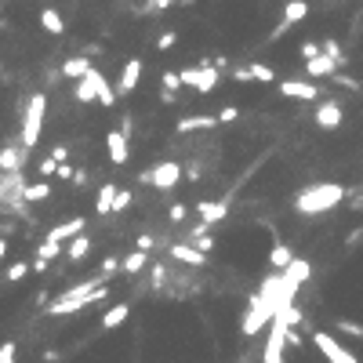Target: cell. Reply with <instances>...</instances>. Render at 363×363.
I'll use <instances>...</instances> for the list:
<instances>
[{
	"label": "cell",
	"instance_id": "cell-42",
	"mask_svg": "<svg viewBox=\"0 0 363 363\" xmlns=\"http://www.w3.org/2000/svg\"><path fill=\"white\" fill-rule=\"evenodd\" d=\"M186 214H189V207H186V204H171V207H167V218H171L175 226H178V222H186Z\"/></svg>",
	"mask_w": 363,
	"mask_h": 363
},
{
	"label": "cell",
	"instance_id": "cell-4",
	"mask_svg": "<svg viewBox=\"0 0 363 363\" xmlns=\"http://www.w3.org/2000/svg\"><path fill=\"white\" fill-rule=\"evenodd\" d=\"M182 178H186V167H182L178 160H160L157 167H149V171H142V175H138V182H146V186L160 189V192L175 189Z\"/></svg>",
	"mask_w": 363,
	"mask_h": 363
},
{
	"label": "cell",
	"instance_id": "cell-45",
	"mask_svg": "<svg viewBox=\"0 0 363 363\" xmlns=\"http://www.w3.org/2000/svg\"><path fill=\"white\" fill-rule=\"evenodd\" d=\"M232 120H240V109H236V106L218 109V124H232Z\"/></svg>",
	"mask_w": 363,
	"mask_h": 363
},
{
	"label": "cell",
	"instance_id": "cell-43",
	"mask_svg": "<svg viewBox=\"0 0 363 363\" xmlns=\"http://www.w3.org/2000/svg\"><path fill=\"white\" fill-rule=\"evenodd\" d=\"M175 44H178V33H175V30H167V33H160V41H157V47H160V51H171Z\"/></svg>",
	"mask_w": 363,
	"mask_h": 363
},
{
	"label": "cell",
	"instance_id": "cell-5",
	"mask_svg": "<svg viewBox=\"0 0 363 363\" xmlns=\"http://www.w3.org/2000/svg\"><path fill=\"white\" fill-rule=\"evenodd\" d=\"M218 80H222V69H214V66H211V58H200L197 66L182 69V87H192V91H200V95L214 91Z\"/></svg>",
	"mask_w": 363,
	"mask_h": 363
},
{
	"label": "cell",
	"instance_id": "cell-51",
	"mask_svg": "<svg viewBox=\"0 0 363 363\" xmlns=\"http://www.w3.org/2000/svg\"><path fill=\"white\" fill-rule=\"evenodd\" d=\"M171 4H178V0H149V11H167Z\"/></svg>",
	"mask_w": 363,
	"mask_h": 363
},
{
	"label": "cell",
	"instance_id": "cell-33",
	"mask_svg": "<svg viewBox=\"0 0 363 363\" xmlns=\"http://www.w3.org/2000/svg\"><path fill=\"white\" fill-rule=\"evenodd\" d=\"M320 47H323V55H331V58H338L342 66H345V55H342V44L334 41V36H327V41H320Z\"/></svg>",
	"mask_w": 363,
	"mask_h": 363
},
{
	"label": "cell",
	"instance_id": "cell-39",
	"mask_svg": "<svg viewBox=\"0 0 363 363\" xmlns=\"http://www.w3.org/2000/svg\"><path fill=\"white\" fill-rule=\"evenodd\" d=\"M331 80L338 87H345V91H360V80H356V76H349V73H334Z\"/></svg>",
	"mask_w": 363,
	"mask_h": 363
},
{
	"label": "cell",
	"instance_id": "cell-25",
	"mask_svg": "<svg viewBox=\"0 0 363 363\" xmlns=\"http://www.w3.org/2000/svg\"><path fill=\"white\" fill-rule=\"evenodd\" d=\"M120 265H124L120 272H127V276H138V272H142V269H149L153 262H149V251H138V248H135V251L120 262Z\"/></svg>",
	"mask_w": 363,
	"mask_h": 363
},
{
	"label": "cell",
	"instance_id": "cell-52",
	"mask_svg": "<svg viewBox=\"0 0 363 363\" xmlns=\"http://www.w3.org/2000/svg\"><path fill=\"white\" fill-rule=\"evenodd\" d=\"M120 131L131 138V131H135V124H131V116H120Z\"/></svg>",
	"mask_w": 363,
	"mask_h": 363
},
{
	"label": "cell",
	"instance_id": "cell-34",
	"mask_svg": "<svg viewBox=\"0 0 363 363\" xmlns=\"http://www.w3.org/2000/svg\"><path fill=\"white\" fill-rule=\"evenodd\" d=\"M149 276H153V287L160 291L164 280H167V265H164V262H153V265H149Z\"/></svg>",
	"mask_w": 363,
	"mask_h": 363
},
{
	"label": "cell",
	"instance_id": "cell-6",
	"mask_svg": "<svg viewBox=\"0 0 363 363\" xmlns=\"http://www.w3.org/2000/svg\"><path fill=\"white\" fill-rule=\"evenodd\" d=\"M269 323H272V305L265 302V294H262V291H254V294H251V302H248V309H243L240 331L251 338V334H258L262 327H269Z\"/></svg>",
	"mask_w": 363,
	"mask_h": 363
},
{
	"label": "cell",
	"instance_id": "cell-32",
	"mask_svg": "<svg viewBox=\"0 0 363 363\" xmlns=\"http://www.w3.org/2000/svg\"><path fill=\"white\" fill-rule=\"evenodd\" d=\"M98 102H102L106 109H113V106H116V87H113L109 80H102V87H98Z\"/></svg>",
	"mask_w": 363,
	"mask_h": 363
},
{
	"label": "cell",
	"instance_id": "cell-22",
	"mask_svg": "<svg viewBox=\"0 0 363 363\" xmlns=\"http://www.w3.org/2000/svg\"><path fill=\"white\" fill-rule=\"evenodd\" d=\"M87 254H91V236H87V232H80V236H73V240L66 243V258H69L73 265H80Z\"/></svg>",
	"mask_w": 363,
	"mask_h": 363
},
{
	"label": "cell",
	"instance_id": "cell-23",
	"mask_svg": "<svg viewBox=\"0 0 363 363\" xmlns=\"http://www.w3.org/2000/svg\"><path fill=\"white\" fill-rule=\"evenodd\" d=\"M62 73H66L69 80H84V76L91 73V58H84V55H69L66 62H62Z\"/></svg>",
	"mask_w": 363,
	"mask_h": 363
},
{
	"label": "cell",
	"instance_id": "cell-11",
	"mask_svg": "<svg viewBox=\"0 0 363 363\" xmlns=\"http://www.w3.org/2000/svg\"><path fill=\"white\" fill-rule=\"evenodd\" d=\"M167 254H171L175 262L189 265V269H204V265H207V254L197 251V248H192V243H186V240H182V243H171V248H167Z\"/></svg>",
	"mask_w": 363,
	"mask_h": 363
},
{
	"label": "cell",
	"instance_id": "cell-40",
	"mask_svg": "<svg viewBox=\"0 0 363 363\" xmlns=\"http://www.w3.org/2000/svg\"><path fill=\"white\" fill-rule=\"evenodd\" d=\"M33 265H25V262H15L8 269V283H19V280H25V272H30Z\"/></svg>",
	"mask_w": 363,
	"mask_h": 363
},
{
	"label": "cell",
	"instance_id": "cell-3",
	"mask_svg": "<svg viewBox=\"0 0 363 363\" xmlns=\"http://www.w3.org/2000/svg\"><path fill=\"white\" fill-rule=\"evenodd\" d=\"M44 116H47V95H44V91H36V95H30V102H25V120H22V135H19V142L30 153H33L36 142H41Z\"/></svg>",
	"mask_w": 363,
	"mask_h": 363
},
{
	"label": "cell",
	"instance_id": "cell-47",
	"mask_svg": "<svg viewBox=\"0 0 363 363\" xmlns=\"http://www.w3.org/2000/svg\"><path fill=\"white\" fill-rule=\"evenodd\" d=\"M0 363H15V342H4V345H0Z\"/></svg>",
	"mask_w": 363,
	"mask_h": 363
},
{
	"label": "cell",
	"instance_id": "cell-9",
	"mask_svg": "<svg viewBox=\"0 0 363 363\" xmlns=\"http://www.w3.org/2000/svg\"><path fill=\"white\" fill-rule=\"evenodd\" d=\"M106 149H109V160H113L116 167L131 160V138H127L120 127H113V131L106 135Z\"/></svg>",
	"mask_w": 363,
	"mask_h": 363
},
{
	"label": "cell",
	"instance_id": "cell-2",
	"mask_svg": "<svg viewBox=\"0 0 363 363\" xmlns=\"http://www.w3.org/2000/svg\"><path fill=\"white\" fill-rule=\"evenodd\" d=\"M345 197H349V189L338 186V182H316V186H305V189L294 197V211L316 218V214L334 211V207H338Z\"/></svg>",
	"mask_w": 363,
	"mask_h": 363
},
{
	"label": "cell",
	"instance_id": "cell-17",
	"mask_svg": "<svg viewBox=\"0 0 363 363\" xmlns=\"http://www.w3.org/2000/svg\"><path fill=\"white\" fill-rule=\"evenodd\" d=\"M25 157H30V149H25L22 142H19V146H4V149H0V171H4V175L22 171Z\"/></svg>",
	"mask_w": 363,
	"mask_h": 363
},
{
	"label": "cell",
	"instance_id": "cell-38",
	"mask_svg": "<svg viewBox=\"0 0 363 363\" xmlns=\"http://www.w3.org/2000/svg\"><path fill=\"white\" fill-rule=\"evenodd\" d=\"M160 84H164V91H182V73L167 69V73L160 76Z\"/></svg>",
	"mask_w": 363,
	"mask_h": 363
},
{
	"label": "cell",
	"instance_id": "cell-24",
	"mask_svg": "<svg viewBox=\"0 0 363 363\" xmlns=\"http://www.w3.org/2000/svg\"><path fill=\"white\" fill-rule=\"evenodd\" d=\"M294 262V251L287 248V243H272V251H269V265H272V272H283V269H287Z\"/></svg>",
	"mask_w": 363,
	"mask_h": 363
},
{
	"label": "cell",
	"instance_id": "cell-7",
	"mask_svg": "<svg viewBox=\"0 0 363 363\" xmlns=\"http://www.w3.org/2000/svg\"><path fill=\"white\" fill-rule=\"evenodd\" d=\"M313 345L323 353V360H327V363H356V356L349 353V349L334 338V334H327V331H313Z\"/></svg>",
	"mask_w": 363,
	"mask_h": 363
},
{
	"label": "cell",
	"instance_id": "cell-1",
	"mask_svg": "<svg viewBox=\"0 0 363 363\" xmlns=\"http://www.w3.org/2000/svg\"><path fill=\"white\" fill-rule=\"evenodd\" d=\"M109 291H106V280L102 276H91L84 283H73L69 291H62L55 302L47 305V313L51 316H69V313H80V309L87 305H95V302H106Z\"/></svg>",
	"mask_w": 363,
	"mask_h": 363
},
{
	"label": "cell",
	"instance_id": "cell-53",
	"mask_svg": "<svg viewBox=\"0 0 363 363\" xmlns=\"http://www.w3.org/2000/svg\"><path fill=\"white\" fill-rule=\"evenodd\" d=\"M360 240H363V229H353V232H349V240H345V243H349V248H356Z\"/></svg>",
	"mask_w": 363,
	"mask_h": 363
},
{
	"label": "cell",
	"instance_id": "cell-13",
	"mask_svg": "<svg viewBox=\"0 0 363 363\" xmlns=\"http://www.w3.org/2000/svg\"><path fill=\"white\" fill-rule=\"evenodd\" d=\"M84 229H87V218H80V214H73V218H69V222H58L55 229H47V232H44V236H47V240H58V243H69L73 236H80V232H84Z\"/></svg>",
	"mask_w": 363,
	"mask_h": 363
},
{
	"label": "cell",
	"instance_id": "cell-15",
	"mask_svg": "<svg viewBox=\"0 0 363 363\" xmlns=\"http://www.w3.org/2000/svg\"><path fill=\"white\" fill-rule=\"evenodd\" d=\"M313 120H316V127H323V131H334V127L342 124V106H338V102H334V98L320 102V106H316V116H313Z\"/></svg>",
	"mask_w": 363,
	"mask_h": 363
},
{
	"label": "cell",
	"instance_id": "cell-49",
	"mask_svg": "<svg viewBox=\"0 0 363 363\" xmlns=\"http://www.w3.org/2000/svg\"><path fill=\"white\" fill-rule=\"evenodd\" d=\"M157 248V236H149V232H142L138 236V251H153Z\"/></svg>",
	"mask_w": 363,
	"mask_h": 363
},
{
	"label": "cell",
	"instance_id": "cell-50",
	"mask_svg": "<svg viewBox=\"0 0 363 363\" xmlns=\"http://www.w3.org/2000/svg\"><path fill=\"white\" fill-rule=\"evenodd\" d=\"M345 200H349V207H353V211H363V192H360V189H356V192H349Z\"/></svg>",
	"mask_w": 363,
	"mask_h": 363
},
{
	"label": "cell",
	"instance_id": "cell-36",
	"mask_svg": "<svg viewBox=\"0 0 363 363\" xmlns=\"http://www.w3.org/2000/svg\"><path fill=\"white\" fill-rule=\"evenodd\" d=\"M120 262H124V258H106V262H102V269H98V276H102V280H109L113 272H120V269H124Z\"/></svg>",
	"mask_w": 363,
	"mask_h": 363
},
{
	"label": "cell",
	"instance_id": "cell-12",
	"mask_svg": "<svg viewBox=\"0 0 363 363\" xmlns=\"http://www.w3.org/2000/svg\"><path fill=\"white\" fill-rule=\"evenodd\" d=\"M280 95L283 98H298V102H316L320 98V87L313 80H283L280 84Z\"/></svg>",
	"mask_w": 363,
	"mask_h": 363
},
{
	"label": "cell",
	"instance_id": "cell-41",
	"mask_svg": "<svg viewBox=\"0 0 363 363\" xmlns=\"http://www.w3.org/2000/svg\"><path fill=\"white\" fill-rule=\"evenodd\" d=\"M229 76H232L236 84H251V80H254V76H251V66H232Z\"/></svg>",
	"mask_w": 363,
	"mask_h": 363
},
{
	"label": "cell",
	"instance_id": "cell-30",
	"mask_svg": "<svg viewBox=\"0 0 363 363\" xmlns=\"http://www.w3.org/2000/svg\"><path fill=\"white\" fill-rule=\"evenodd\" d=\"M51 197V186L47 182H25V189H22V200L25 204H41Z\"/></svg>",
	"mask_w": 363,
	"mask_h": 363
},
{
	"label": "cell",
	"instance_id": "cell-29",
	"mask_svg": "<svg viewBox=\"0 0 363 363\" xmlns=\"http://www.w3.org/2000/svg\"><path fill=\"white\" fill-rule=\"evenodd\" d=\"M116 192H120V189H116V186H113V182H106V186H102V189H98V200H95V211H98V214H113V204H116Z\"/></svg>",
	"mask_w": 363,
	"mask_h": 363
},
{
	"label": "cell",
	"instance_id": "cell-26",
	"mask_svg": "<svg viewBox=\"0 0 363 363\" xmlns=\"http://www.w3.org/2000/svg\"><path fill=\"white\" fill-rule=\"evenodd\" d=\"M127 316H131V305H127V302L113 305L109 313H102V331H116V327H120V323H124Z\"/></svg>",
	"mask_w": 363,
	"mask_h": 363
},
{
	"label": "cell",
	"instance_id": "cell-31",
	"mask_svg": "<svg viewBox=\"0 0 363 363\" xmlns=\"http://www.w3.org/2000/svg\"><path fill=\"white\" fill-rule=\"evenodd\" d=\"M251 76L258 84H272V80H276V73H272L269 66H262V62H251Z\"/></svg>",
	"mask_w": 363,
	"mask_h": 363
},
{
	"label": "cell",
	"instance_id": "cell-19",
	"mask_svg": "<svg viewBox=\"0 0 363 363\" xmlns=\"http://www.w3.org/2000/svg\"><path fill=\"white\" fill-rule=\"evenodd\" d=\"M142 58H131L124 66V73H120V80H116V95H131V91L138 87V80H142Z\"/></svg>",
	"mask_w": 363,
	"mask_h": 363
},
{
	"label": "cell",
	"instance_id": "cell-10",
	"mask_svg": "<svg viewBox=\"0 0 363 363\" xmlns=\"http://www.w3.org/2000/svg\"><path fill=\"white\" fill-rule=\"evenodd\" d=\"M192 211H197V218L204 226H218V222H226V214H229V204L226 200H200L197 207H192Z\"/></svg>",
	"mask_w": 363,
	"mask_h": 363
},
{
	"label": "cell",
	"instance_id": "cell-20",
	"mask_svg": "<svg viewBox=\"0 0 363 363\" xmlns=\"http://www.w3.org/2000/svg\"><path fill=\"white\" fill-rule=\"evenodd\" d=\"M58 254H66V243H58V240H47V236H44V243L36 248V262H33V269H36V272H44Z\"/></svg>",
	"mask_w": 363,
	"mask_h": 363
},
{
	"label": "cell",
	"instance_id": "cell-55",
	"mask_svg": "<svg viewBox=\"0 0 363 363\" xmlns=\"http://www.w3.org/2000/svg\"><path fill=\"white\" fill-rule=\"evenodd\" d=\"M178 4H182V8H192V4H197V0H178Z\"/></svg>",
	"mask_w": 363,
	"mask_h": 363
},
{
	"label": "cell",
	"instance_id": "cell-27",
	"mask_svg": "<svg viewBox=\"0 0 363 363\" xmlns=\"http://www.w3.org/2000/svg\"><path fill=\"white\" fill-rule=\"evenodd\" d=\"M41 25H44V33H51V36H62V33H66V19H62L55 8H44V11H41Z\"/></svg>",
	"mask_w": 363,
	"mask_h": 363
},
{
	"label": "cell",
	"instance_id": "cell-21",
	"mask_svg": "<svg viewBox=\"0 0 363 363\" xmlns=\"http://www.w3.org/2000/svg\"><path fill=\"white\" fill-rule=\"evenodd\" d=\"M186 243H192V248H197V251H211L214 248V240H211V226H204V222H197V226H192L189 232H186Z\"/></svg>",
	"mask_w": 363,
	"mask_h": 363
},
{
	"label": "cell",
	"instance_id": "cell-48",
	"mask_svg": "<svg viewBox=\"0 0 363 363\" xmlns=\"http://www.w3.org/2000/svg\"><path fill=\"white\" fill-rule=\"evenodd\" d=\"M41 175H44V178H47V175H58V160L44 157V160H41Z\"/></svg>",
	"mask_w": 363,
	"mask_h": 363
},
{
	"label": "cell",
	"instance_id": "cell-56",
	"mask_svg": "<svg viewBox=\"0 0 363 363\" xmlns=\"http://www.w3.org/2000/svg\"><path fill=\"white\" fill-rule=\"evenodd\" d=\"M265 363H283V356H276V360H265Z\"/></svg>",
	"mask_w": 363,
	"mask_h": 363
},
{
	"label": "cell",
	"instance_id": "cell-28",
	"mask_svg": "<svg viewBox=\"0 0 363 363\" xmlns=\"http://www.w3.org/2000/svg\"><path fill=\"white\" fill-rule=\"evenodd\" d=\"M283 276H287L291 283H298V287H302V283H305L309 276H313V265H309L305 258H294V262H291L287 269H283Z\"/></svg>",
	"mask_w": 363,
	"mask_h": 363
},
{
	"label": "cell",
	"instance_id": "cell-8",
	"mask_svg": "<svg viewBox=\"0 0 363 363\" xmlns=\"http://www.w3.org/2000/svg\"><path fill=\"white\" fill-rule=\"evenodd\" d=\"M305 15H309V0H287V4H283V15H280V22H276V30H272V41H280V36L287 33L291 25L305 22Z\"/></svg>",
	"mask_w": 363,
	"mask_h": 363
},
{
	"label": "cell",
	"instance_id": "cell-46",
	"mask_svg": "<svg viewBox=\"0 0 363 363\" xmlns=\"http://www.w3.org/2000/svg\"><path fill=\"white\" fill-rule=\"evenodd\" d=\"M51 160H58V164H69V146H66V142H58V146L51 149Z\"/></svg>",
	"mask_w": 363,
	"mask_h": 363
},
{
	"label": "cell",
	"instance_id": "cell-14",
	"mask_svg": "<svg viewBox=\"0 0 363 363\" xmlns=\"http://www.w3.org/2000/svg\"><path fill=\"white\" fill-rule=\"evenodd\" d=\"M102 80H106V76H102L98 69H91L84 80H76V84H73V98H76V102H98V87H102Z\"/></svg>",
	"mask_w": 363,
	"mask_h": 363
},
{
	"label": "cell",
	"instance_id": "cell-37",
	"mask_svg": "<svg viewBox=\"0 0 363 363\" xmlns=\"http://www.w3.org/2000/svg\"><path fill=\"white\" fill-rule=\"evenodd\" d=\"M334 327H338L342 334H349V338H363V327H360V323H353V320H338Z\"/></svg>",
	"mask_w": 363,
	"mask_h": 363
},
{
	"label": "cell",
	"instance_id": "cell-16",
	"mask_svg": "<svg viewBox=\"0 0 363 363\" xmlns=\"http://www.w3.org/2000/svg\"><path fill=\"white\" fill-rule=\"evenodd\" d=\"M211 127H218V113H204V116H182V120L175 124L178 135H192V131H211Z\"/></svg>",
	"mask_w": 363,
	"mask_h": 363
},
{
	"label": "cell",
	"instance_id": "cell-54",
	"mask_svg": "<svg viewBox=\"0 0 363 363\" xmlns=\"http://www.w3.org/2000/svg\"><path fill=\"white\" fill-rule=\"evenodd\" d=\"M4 258H8V240L0 236V262H4Z\"/></svg>",
	"mask_w": 363,
	"mask_h": 363
},
{
	"label": "cell",
	"instance_id": "cell-44",
	"mask_svg": "<svg viewBox=\"0 0 363 363\" xmlns=\"http://www.w3.org/2000/svg\"><path fill=\"white\" fill-rule=\"evenodd\" d=\"M320 55H323V47H320L316 41H305V44H302V58H305V62H309V58H320Z\"/></svg>",
	"mask_w": 363,
	"mask_h": 363
},
{
	"label": "cell",
	"instance_id": "cell-18",
	"mask_svg": "<svg viewBox=\"0 0 363 363\" xmlns=\"http://www.w3.org/2000/svg\"><path fill=\"white\" fill-rule=\"evenodd\" d=\"M338 66H342L338 58L320 55V58H309V62H305V76H309V80H323V76H334V73H338Z\"/></svg>",
	"mask_w": 363,
	"mask_h": 363
},
{
	"label": "cell",
	"instance_id": "cell-35",
	"mask_svg": "<svg viewBox=\"0 0 363 363\" xmlns=\"http://www.w3.org/2000/svg\"><path fill=\"white\" fill-rule=\"evenodd\" d=\"M135 204V197H131V189H120L116 192V204H113V214H120V211H127V207Z\"/></svg>",
	"mask_w": 363,
	"mask_h": 363
}]
</instances>
